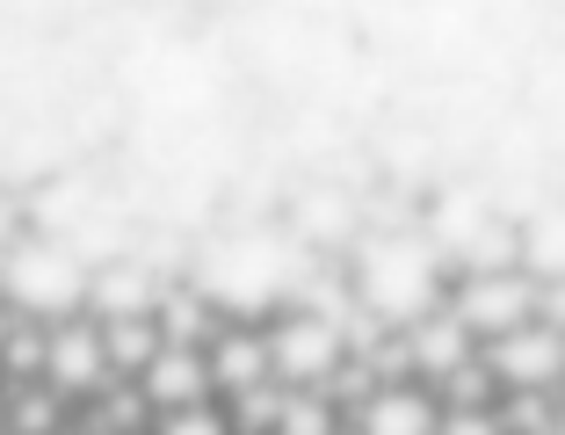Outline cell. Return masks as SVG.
<instances>
[{
    "mask_svg": "<svg viewBox=\"0 0 565 435\" xmlns=\"http://www.w3.org/2000/svg\"><path fill=\"white\" fill-rule=\"evenodd\" d=\"M449 312L471 327V341L515 335V327H530V319H536V284L522 276V268H508V276H465V290H457Z\"/></svg>",
    "mask_w": 565,
    "mask_h": 435,
    "instance_id": "cell-6",
    "label": "cell"
},
{
    "mask_svg": "<svg viewBox=\"0 0 565 435\" xmlns=\"http://www.w3.org/2000/svg\"><path fill=\"white\" fill-rule=\"evenodd\" d=\"M298 284V254L282 247L276 233H239V240H217L211 254L196 262V298L203 305H233V312H262L276 290Z\"/></svg>",
    "mask_w": 565,
    "mask_h": 435,
    "instance_id": "cell-2",
    "label": "cell"
},
{
    "mask_svg": "<svg viewBox=\"0 0 565 435\" xmlns=\"http://www.w3.org/2000/svg\"><path fill=\"white\" fill-rule=\"evenodd\" d=\"M211 363V392H254V385H268L276 370H268V341L262 335H217V349L203 356Z\"/></svg>",
    "mask_w": 565,
    "mask_h": 435,
    "instance_id": "cell-12",
    "label": "cell"
},
{
    "mask_svg": "<svg viewBox=\"0 0 565 435\" xmlns=\"http://www.w3.org/2000/svg\"><path fill=\"white\" fill-rule=\"evenodd\" d=\"M268 341V370H276L282 385H327V378H341V363H349V335H341V319L327 312H290Z\"/></svg>",
    "mask_w": 565,
    "mask_h": 435,
    "instance_id": "cell-4",
    "label": "cell"
},
{
    "mask_svg": "<svg viewBox=\"0 0 565 435\" xmlns=\"http://www.w3.org/2000/svg\"><path fill=\"white\" fill-rule=\"evenodd\" d=\"M15 421H22V435H51V421H58V406H51L44 392H22V400H15Z\"/></svg>",
    "mask_w": 565,
    "mask_h": 435,
    "instance_id": "cell-23",
    "label": "cell"
},
{
    "mask_svg": "<svg viewBox=\"0 0 565 435\" xmlns=\"http://www.w3.org/2000/svg\"><path fill=\"white\" fill-rule=\"evenodd\" d=\"M508 268H522V233H508L500 217H486L479 240L465 247V276H508Z\"/></svg>",
    "mask_w": 565,
    "mask_h": 435,
    "instance_id": "cell-14",
    "label": "cell"
},
{
    "mask_svg": "<svg viewBox=\"0 0 565 435\" xmlns=\"http://www.w3.org/2000/svg\"><path fill=\"white\" fill-rule=\"evenodd\" d=\"M522 268H536V276H565V217H536V233L522 240Z\"/></svg>",
    "mask_w": 565,
    "mask_h": 435,
    "instance_id": "cell-17",
    "label": "cell"
},
{
    "mask_svg": "<svg viewBox=\"0 0 565 435\" xmlns=\"http://www.w3.org/2000/svg\"><path fill=\"white\" fill-rule=\"evenodd\" d=\"M44 385L51 392H109V349H102V327H58L44 341Z\"/></svg>",
    "mask_w": 565,
    "mask_h": 435,
    "instance_id": "cell-8",
    "label": "cell"
},
{
    "mask_svg": "<svg viewBox=\"0 0 565 435\" xmlns=\"http://www.w3.org/2000/svg\"><path fill=\"white\" fill-rule=\"evenodd\" d=\"M233 400H239V428H247V435H276V414H282V400H290V392H276V378H268V385L233 392Z\"/></svg>",
    "mask_w": 565,
    "mask_h": 435,
    "instance_id": "cell-20",
    "label": "cell"
},
{
    "mask_svg": "<svg viewBox=\"0 0 565 435\" xmlns=\"http://www.w3.org/2000/svg\"><path fill=\"white\" fill-rule=\"evenodd\" d=\"M276 435H333V400H312V392H290L276 414Z\"/></svg>",
    "mask_w": 565,
    "mask_h": 435,
    "instance_id": "cell-18",
    "label": "cell"
},
{
    "mask_svg": "<svg viewBox=\"0 0 565 435\" xmlns=\"http://www.w3.org/2000/svg\"><path fill=\"white\" fill-rule=\"evenodd\" d=\"M138 392H146L152 414L211 406V363H203V349H174V341H160V349H152V363L138 370Z\"/></svg>",
    "mask_w": 565,
    "mask_h": 435,
    "instance_id": "cell-7",
    "label": "cell"
},
{
    "mask_svg": "<svg viewBox=\"0 0 565 435\" xmlns=\"http://www.w3.org/2000/svg\"><path fill=\"white\" fill-rule=\"evenodd\" d=\"M0 298L15 305V312L66 319L73 305H87V268L58 240H15V247L0 254Z\"/></svg>",
    "mask_w": 565,
    "mask_h": 435,
    "instance_id": "cell-3",
    "label": "cell"
},
{
    "mask_svg": "<svg viewBox=\"0 0 565 435\" xmlns=\"http://www.w3.org/2000/svg\"><path fill=\"white\" fill-rule=\"evenodd\" d=\"M8 233H15V217H8V197H0V254L15 247V240H8Z\"/></svg>",
    "mask_w": 565,
    "mask_h": 435,
    "instance_id": "cell-24",
    "label": "cell"
},
{
    "mask_svg": "<svg viewBox=\"0 0 565 435\" xmlns=\"http://www.w3.org/2000/svg\"><path fill=\"white\" fill-rule=\"evenodd\" d=\"M349 217H355L349 197H305V203H298V233H305V240H327V233L341 240V233H349Z\"/></svg>",
    "mask_w": 565,
    "mask_h": 435,
    "instance_id": "cell-19",
    "label": "cell"
},
{
    "mask_svg": "<svg viewBox=\"0 0 565 435\" xmlns=\"http://www.w3.org/2000/svg\"><path fill=\"white\" fill-rule=\"evenodd\" d=\"M160 435H233V421L211 406H182V414H160Z\"/></svg>",
    "mask_w": 565,
    "mask_h": 435,
    "instance_id": "cell-22",
    "label": "cell"
},
{
    "mask_svg": "<svg viewBox=\"0 0 565 435\" xmlns=\"http://www.w3.org/2000/svg\"><path fill=\"white\" fill-rule=\"evenodd\" d=\"M355 435H435L428 392H420V385H377V392H363Z\"/></svg>",
    "mask_w": 565,
    "mask_h": 435,
    "instance_id": "cell-10",
    "label": "cell"
},
{
    "mask_svg": "<svg viewBox=\"0 0 565 435\" xmlns=\"http://www.w3.org/2000/svg\"><path fill=\"white\" fill-rule=\"evenodd\" d=\"M102 349H109V370H146L152 349H160V319H102Z\"/></svg>",
    "mask_w": 565,
    "mask_h": 435,
    "instance_id": "cell-13",
    "label": "cell"
},
{
    "mask_svg": "<svg viewBox=\"0 0 565 435\" xmlns=\"http://www.w3.org/2000/svg\"><path fill=\"white\" fill-rule=\"evenodd\" d=\"M152 319H160V341H174V349H196L203 327H211V305H203L196 290H182V298H167V290H160Z\"/></svg>",
    "mask_w": 565,
    "mask_h": 435,
    "instance_id": "cell-15",
    "label": "cell"
},
{
    "mask_svg": "<svg viewBox=\"0 0 565 435\" xmlns=\"http://www.w3.org/2000/svg\"><path fill=\"white\" fill-rule=\"evenodd\" d=\"M355 298H363V312L384 319V327L428 319L435 298H443V284H435V247L428 240H406V233L363 240V254H355Z\"/></svg>",
    "mask_w": 565,
    "mask_h": 435,
    "instance_id": "cell-1",
    "label": "cell"
},
{
    "mask_svg": "<svg viewBox=\"0 0 565 435\" xmlns=\"http://www.w3.org/2000/svg\"><path fill=\"white\" fill-rule=\"evenodd\" d=\"M87 305H95L102 319H138L160 305V276L138 262H109L102 276H87Z\"/></svg>",
    "mask_w": 565,
    "mask_h": 435,
    "instance_id": "cell-11",
    "label": "cell"
},
{
    "mask_svg": "<svg viewBox=\"0 0 565 435\" xmlns=\"http://www.w3.org/2000/svg\"><path fill=\"white\" fill-rule=\"evenodd\" d=\"M81 435H117V428H81Z\"/></svg>",
    "mask_w": 565,
    "mask_h": 435,
    "instance_id": "cell-26",
    "label": "cell"
},
{
    "mask_svg": "<svg viewBox=\"0 0 565 435\" xmlns=\"http://www.w3.org/2000/svg\"><path fill=\"white\" fill-rule=\"evenodd\" d=\"M406 356H414L420 378H435V385H443L449 370H465V363H471V327H465L457 312H428V319H414Z\"/></svg>",
    "mask_w": 565,
    "mask_h": 435,
    "instance_id": "cell-9",
    "label": "cell"
},
{
    "mask_svg": "<svg viewBox=\"0 0 565 435\" xmlns=\"http://www.w3.org/2000/svg\"><path fill=\"white\" fill-rule=\"evenodd\" d=\"M435 435H508V421L486 406H449V414H435Z\"/></svg>",
    "mask_w": 565,
    "mask_h": 435,
    "instance_id": "cell-21",
    "label": "cell"
},
{
    "mask_svg": "<svg viewBox=\"0 0 565 435\" xmlns=\"http://www.w3.org/2000/svg\"><path fill=\"white\" fill-rule=\"evenodd\" d=\"M479 225H486V203L479 197H443L435 203V247H449V254H465L471 240H479Z\"/></svg>",
    "mask_w": 565,
    "mask_h": 435,
    "instance_id": "cell-16",
    "label": "cell"
},
{
    "mask_svg": "<svg viewBox=\"0 0 565 435\" xmlns=\"http://www.w3.org/2000/svg\"><path fill=\"white\" fill-rule=\"evenodd\" d=\"M479 363L493 370V385H508V392H551L565 378V335L544 327V319H530V327H515V335L486 341Z\"/></svg>",
    "mask_w": 565,
    "mask_h": 435,
    "instance_id": "cell-5",
    "label": "cell"
},
{
    "mask_svg": "<svg viewBox=\"0 0 565 435\" xmlns=\"http://www.w3.org/2000/svg\"><path fill=\"white\" fill-rule=\"evenodd\" d=\"M544 435H565V406H558V414H551V428Z\"/></svg>",
    "mask_w": 565,
    "mask_h": 435,
    "instance_id": "cell-25",
    "label": "cell"
}]
</instances>
